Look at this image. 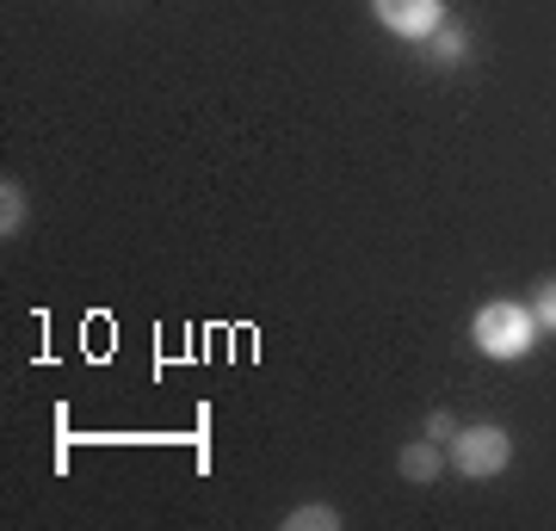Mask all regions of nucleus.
I'll list each match as a JSON object with an SVG mask.
<instances>
[{
    "label": "nucleus",
    "instance_id": "1",
    "mask_svg": "<svg viewBox=\"0 0 556 531\" xmlns=\"http://www.w3.org/2000/svg\"><path fill=\"white\" fill-rule=\"evenodd\" d=\"M470 340H477L482 358H501V365H514V358L532 353L538 340V321L526 303H507V296H495V303H482L477 321H470Z\"/></svg>",
    "mask_w": 556,
    "mask_h": 531
},
{
    "label": "nucleus",
    "instance_id": "2",
    "mask_svg": "<svg viewBox=\"0 0 556 531\" xmlns=\"http://www.w3.org/2000/svg\"><path fill=\"white\" fill-rule=\"evenodd\" d=\"M452 464H457V476L489 482V476H501L514 464V439H507V427H489V420H482V427H457Z\"/></svg>",
    "mask_w": 556,
    "mask_h": 531
},
{
    "label": "nucleus",
    "instance_id": "3",
    "mask_svg": "<svg viewBox=\"0 0 556 531\" xmlns=\"http://www.w3.org/2000/svg\"><path fill=\"white\" fill-rule=\"evenodd\" d=\"M371 13H378L383 31H396L408 43H427L445 25V0H371Z\"/></svg>",
    "mask_w": 556,
    "mask_h": 531
},
{
    "label": "nucleus",
    "instance_id": "4",
    "mask_svg": "<svg viewBox=\"0 0 556 531\" xmlns=\"http://www.w3.org/2000/svg\"><path fill=\"white\" fill-rule=\"evenodd\" d=\"M396 470L408 476V482H439V470H445V452H439V439H420V445H402Z\"/></svg>",
    "mask_w": 556,
    "mask_h": 531
},
{
    "label": "nucleus",
    "instance_id": "5",
    "mask_svg": "<svg viewBox=\"0 0 556 531\" xmlns=\"http://www.w3.org/2000/svg\"><path fill=\"white\" fill-rule=\"evenodd\" d=\"M285 526H291V531H340V513L328 507V501H309V507H298Z\"/></svg>",
    "mask_w": 556,
    "mask_h": 531
},
{
    "label": "nucleus",
    "instance_id": "6",
    "mask_svg": "<svg viewBox=\"0 0 556 531\" xmlns=\"http://www.w3.org/2000/svg\"><path fill=\"white\" fill-rule=\"evenodd\" d=\"M20 229H25V192L13 186V179H7V186H0V236L13 241Z\"/></svg>",
    "mask_w": 556,
    "mask_h": 531
},
{
    "label": "nucleus",
    "instance_id": "7",
    "mask_svg": "<svg viewBox=\"0 0 556 531\" xmlns=\"http://www.w3.org/2000/svg\"><path fill=\"white\" fill-rule=\"evenodd\" d=\"M427 43H433V62H464V56H470V38H464V31H452V25H439Z\"/></svg>",
    "mask_w": 556,
    "mask_h": 531
},
{
    "label": "nucleus",
    "instance_id": "8",
    "mask_svg": "<svg viewBox=\"0 0 556 531\" xmlns=\"http://www.w3.org/2000/svg\"><path fill=\"white\" fill-rule=\"evenodd\" d=\"M532 321L538 328H556V278H544L532 291Z\"/></svg>",
    "mask_w": 556,
    "mask_h": 531
},
{
    "label": "nucleus",
    "instance_id": "9",
    "mask_svg": "<svg viewBox=\"0 0 556 531\" xmlns=\"http://www.w3.org/2000/svg\"><path fill=\"white\" fill-rule=\"evenodd\" d=\"M427 439H439V445H452V439H457V414L433 408V414H427Z\"/></svg>",
    "mask_w": 556,
    "mask_h": 531
}]
</instances>
